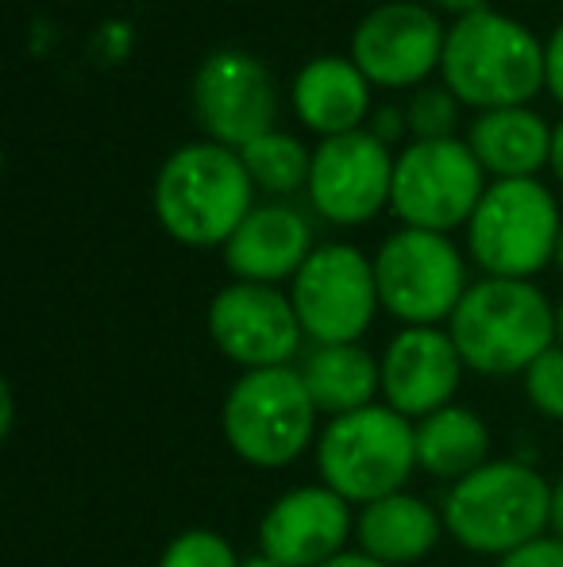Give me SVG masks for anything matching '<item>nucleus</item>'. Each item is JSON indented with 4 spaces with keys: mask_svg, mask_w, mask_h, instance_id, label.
Here are the masks:
<instances>
[{
    "mask_svg": "<svg viewBox=\"0 0 563 567\" xmlns=\"http://www.w3.org/2000/svg\"><path fill=\"white\" fill-rule=\"evenodd\" d=\"M256 209V182L225 143H186L155 178L158 225L186 247H217Z\"/></svg>",
    "mask_w": 563,
    "mask_h": 567,
    "instance_id": "1",
    "label": "nucleus"
},
{
    "mask_svg": "<svg viewBox=\"0 0 563 567\" xmlns=\"http://www.w3.org/2000/svg\"><path fill=\"white\" fill-rule=\"evenodd\" d=\"M463 367L479 374H525L549 348H556V309L533 282L482 278L467 286L448 321Z\"/></svg>",
    "mask_w": 563,
    "mask_h": 567,
    "instance_id": "2",
    "label": "nucleus"
},
{
    "mask_svg": "<svg viewBox=\"0 0 563 567\" xmlns=\"http://www.w3.org/2000/svg\"><path fill=\"white\" fill-rule=\"evenodd\" d=\"M440 74L463 105L521 109L544 85V47L518 20L479 8L448 31Z\"/></svg>",
    "mask_w": 563,
    "mask_h": 567,
    "instance_id": "3",
    "label": "nucleus"
},
{
    "mask_svg": "<svg viewBox=\"0 0 563 567\" xmlns=\"http://www.w3.org/2000/svg\"><path fill=\"white\" fill-rule=\"evenodd\" d=\"M552 483L518 460H490L444 498V533L479 556H510L549 533Z\"/></svg>",
    "mask_w": 563,
    "mask_h": 567,
    "instance_id": "4",
    "label": "nucleus"
},
{
    "mask_svg": "<svg viewBox=\"0 0 563 567\" xmlns=\"http://www.w3.org/2000/svg\"><path fill=\"white\" fill-rule=\"evenodd\" d=\"M417 467V429L390 405L344 413L324 425L316 441V471L344 502L371 506L409 483Z\"/></svg>",
    "mask_w": 563,
    "mask_h": 567,
    "instance_id": "5",
    "label": "nucleus"
},
{
    "mask_svg": "<svg viewBox=\"0 0 563 567\" xmlns=\"http://www.w3.org/2000/svg\"><path fill=\"white\" fill-rule=\"evenodd\" d=\"M228 449L251 467H285L313 444L316 405L298 367L243 371L220 410Z\"/></svg>",
    "mask_w": 563,
    "mask_h": 567,
    "instance_id": "6",
    "label": "nucleus"
},
{
    "mask_svg": "<svg viewBox=\"0 0 563 567\" xmlns=\"http://www.w3.org/2000/svg\"><path fill=\"white\" fill-rule=\"evenodd\" d=\"M560 209L556 197L536 178H502L482 194L471 225L467 247L475 262L490 278H529L556 259L560 244Z\"/></svg>",
    "mask_w": 563,
    "mask_h": 567,
    "instance_id": "7",
    "label": "nucleus"
},
{
    "mask_svg": "<svg viewBox=\"0 0 563 567\" xmlns=\"http://www.w3.org/2000/svg\"><path fill=\"white\" fill-rule=\"evenodd\" d=\"M375 282L383 309L406 321V329H436V321H451L463 301L467 270L448 236L402 228L378 247Z\"/></svg>",
    "mask_w": 563,
    "mask_h": 567,
    "instance_id": "8",
    "label": "nucleus"
},
{
    "mask_svg": "<svg viewBox=\"0 0 563 567\" xmlns=\"http://www.w3.org/2000/svg\"><path fill=\"white\" fill-rule=\"evenodd\" d=\"M482 194V163L463 140H417L394 163L390 209L409 228L448 236L471 225Z\"/></svg>",
    "mask_w": 563,
    "mask_h": 567,
    "instance_id": "9",
    "label": "nucleus"
},
{
    "mask_svg": "<svg viewBox=\"0 0 563 567\" xmlns=\"http://www.w3.org/2000/svg\"><path fill=\"white\" fill-rule=\"evenodd\" d=\"M290 301L301 332L316 343H359L375 321L378 282L375 262L352 244H324L293 278Z\"/></svg>",
    "mask_w": 563,
    "mask_h": 567,
    "instance_id": "10",
    "label": "nucleus"
},
{
    "mask_svg": "<svg viewBox=\"0 0 563 567\" xmlns=\"http://www.w3.org/2000/svg\"><path fill=\"white\" fill-rule=\"evenodd\" d=\"M194 113L212 143L243 151L274 132L279 90L271 70L248 51H212L194 78Z\"/></svg>",
    "mask_w": 563,
    "mask_h": 567,
    "instance_id": "11",
    "label": "nucleus"
},
{
    "mask_svg": "<svg viewBox=\"0 0 563 567\" xmlns=\"http://www.w3.org/2000/svg\"><path fill=\"white\" fill-rule=\"evenodd\" d=\"M390 147L375 132L332 135L313 151L309 166V202L332 225H363L383 205H390L394 189Z\"/></svg>",
    "mask_w": 563,
    "mask_h": 567,
    "instance_id": "12",
    "label": "nucleus"
},
{
    "mask_svg": "<svg viewBox=\"0 0 563 567\" xmlns=\"http://www.w3.org/2000/svg\"><path fill=\"white\" fill-rule=\"evenodd\" d=\"M209 337L243 371H267V367H290L305 332L298 309L282 290L232 282L212 298Z\"/></svg>",
    "mask_w": 563,
    "mask_h": 567,
    "instance_id": "13",
    "label": "nucleus"
},
{
    "mask_svg": "<svg viewBox=\"0 0 563 567\" xmlns=\"http://www.w3.org/2000/svg\"><path fill=\"white\" fill-rule=\"evenodd\" d=\"M444 28L425 4L390 0L359 20L352 35V62L371 85H421L444 59Z\"/></svg>",
    "mask_w": 563,
    "mask_h": 567,
    "instance_id": "14",
    "label": "nucleus"
},
{
    "mask_svg": "<svg viewBox=\"0 0 563 567\" xmlns=\"http://www.w3.org/2000/svg\"><path fill=\"white\" fill-rule=\"evenodd\" d=\"M352 502L329 486H293L267 506L259 522V553L282 567H324L355 533Z\"/></svg>",
    "mask_w": 563,
    "mask_h": 567,
    "instance_id": "15",
    "label": "nucleus"
},
{
    "mask_svg": "<svg viewBox=\"0 0 563 567\" xmlns=\"http://www.w3.org/2000/svg\"><path fill=\"white\" fill-rule=\"evenodd\" d=\"M378 363L386 405L409 421H425L428 413L451 405L463 379V355L440 329H402Z\"/></svg>",
    "mask_w": 563,
    "mask_h": 567,
    "instance_id": "16",
    "label": "nucleus"
},
{
    "mask_svg": "<svg viewBox=\"0 0 563 567\" xmlns=\"http://www.w3.org/2000/svg\"><path fill=\"white\" fill-rule=\"evenodd\" d=\"M313 228L290 205H259L225 244V262L240 282L274 286L298 278L313 255Z\"/></svg>",
    "mask_w": 563,
    "mask_h": 567,
    "instance_id": "17",
    "label": "nucleus"
},
{
    "mask_svg": "<svg viewBox=\"0 0 563 567\" xmlns=\"http://www.w3.org/2000/svg\"><path fill=\"white\" fill-rule=\"evenodd\" d=\"M293 109L309 132L332 135L359 132V124L371 113V82L363 70L336 54L313 59L293 78Z\"/></svg>",
    "mask_w": 563,
    "mask_h": 567,
    "instance_id": "18",
    "label": "nucleus"
},
{
    "mask_svg": "<svg viewBox=\"0 0 563 567\" xmlns=\"http://www.w3.org/2000/svg\"><path fill=\"white\" fill-rule=\"evenodd\" d=\"M440 533H444V517L436 514L428 502L406 491L371 502V506H363L359 517H355L359 553L375 556V560H383L390 567L425 560L436 548V540H440Z\"/></svg>",
    "mask_w": 563,
    "mask_h": 567,
    "instance_id": "19",
    "label": "nucleus"
},
{
    "mask_svg": "<svg viewBox=\"0 0 563 567\" xmlns=\"http://www.w3.org/2000/svg\"><path fill=\"white\" fill-rule=\"evenodd\" d=\"M298 371L316 413H329V417L367 410L383 390V363L359 343H316Z\"/></svg>",
    "mask_w": 563,
    "mask_h": 567,
    "instance_id": "20",
    "label": "nucleus"
},
{
    "mask_svg": "<svg viewBox=\"0 0 563 567\" xmlns=\"http://www.w3.org/2000/svg\"><path fill=\"white\" fill-rule=\"evenodd\" d=\"M467 147L482 163V171L502 178H533L552 158V127L536 113L521 109H490L475 116L467 132Z\"/></svg>",
    "mask_w": 563,
    "mask_h": 567,
    "instance_id": "21",
    "label": "nucleus"
},
{
    "mask_svg": "<svg viewBox=\"0 0 563 567\" xmlns=\"http://www.w3.org/2000/svg\"><path fill=\"white\" fill-rule=\"evenodd\" d=\"M417 467H425L432 478L456 486L459 478L475 475L490 463V433L487 421L471 413L467 405H444L417 421Z\"/></svg>",
    "mask_w": 563,
    "mask_h": 567,
    "instance_id": "22",
    "label": "nucleus"
},
{
    "mask_svg": "<svg viewBox=\"0 0 563 567\" xmlns=\"http://www.w3.org/2000/svg\"><path fill=\"white\" fill-rule=\"evenodd\" d=\"M243 166H248L251 182L267 194H293V189L309 186V166L313 155L305 151V143L298 135L285 132H267L256 143L240 151Z\"/></svg>",
    "mask_w": 563,
    "mask_h": 567,
    "instance_id": "23",
    "label": "nucleus"
},
{
    "mask_svg": "<svg viewBox=\"0 0 563 567\" xmlns=\"http://www.w3.org/2000/svg\"><path fill=\"white\" fill-rule=\"evenodd\" d=\"M158 567H243L236 548L212 529H186L163 548Z\"/></svg>",
    "mask_w": 563,
    "mask_h": 567,
    "instance_id": "24",
    "label": "nucleus"
},
{
    "mask_svg": "<svg viewBox=\"0 0 563 567\" xmlns=\"http://www.w3.org/2000/svg\"><path fill=\"white\" fill-rule=\"evenodd\" d=\"M456 93L448 85H421L409 101L406 116L417 140H451L456 127Z\"/></svg>",
    "mask_w": 563,
    "mask_h": 567,
    "instance_id": "25",
    "label": "nucleus"
},
{
    "mask_svg": "<svg viewBox=\"0 0 563 567\" xmlns=\"http://www.w3.org/2000/svg\"><path fill=\"white\" fill-rule=\"evenodd\" d=\"M525 394L541 417L563 421V343L549 348L525 371Z\"/></svg>",
    "mask_w": 563,
    "mask_h": 567,
    "instance_id": "26",
    "label": "nucleus"
},
{
    "mask_svg": "<svg viewBox=\"0 0 563 567\" xmlns=\"http://www.w3.org/2000/svg\"><path fill=\"white\" fill-rule=\"evenodd\" d=\"M498 567H563V540H556L549 533V537L533 540V545L518 548V553L502 556Z\"/></svg>",
    "mask_w": 563,
    "mask_h": 567,
    "instance_id": "27",
    "label": "nucleus"
},
{
    "mask_svg": "<svg viewBox=\"0 0 563 567\" xmlns=\"http://www.w3.org/2000/svg\"><path fill=\"white\" fill-rule=\"evenodd\" d=\"M544 85H549L552 97L563 105V23L552 31L549 47H544Z\"/></svg>",
    "mask_w": 563,
    "mask_h": 567,
    "instance_id": "28",
    "label": "nucleus"
},
{
    "mask_svg": "<svg viewBox=\"0 0 563 567\" xmlns=\"http://www.w3.org/2000/svg\"><path fill=\"white\" fill-rule=\"evenodd\" d=\"M371 132H375L383 143H390L394 135H402V113L398 109H383V113L375 116V124H371Z\"/></svg>",
    "mask_w": 563,
    "mask_h": 567,
    "instance_id": "29",
    "label": "nucleus"
},
{
    "mask_svg": "<svg viewBox=\"0 0 563 567\" xmlns=\"http://www.w3.org/2000/svg\"><path fill=\"white\" fill-rule=\"evenodd\" d=\"M549 533L563 540V478L552 483V509H549Z\"/></svg>",
    "mask_w": 563,
    "mask_h": 567,
    "instance_id": "30",
    "label": "nucleus"
},
{
    "mask_svg": "<svg viewBox=\"0 0 563 567\" xmlns=\"http://www.w3.org/2000/svg\"><path fill=\"white\" fill-rule=\"evenodd\" d=\"M324 567H390V564L375 560V556H367V553H340L336 560H329Z\"/></svg>",
    "mask_w": 563,
    "mask_h": 567,
    "instance_id": "31",
    "label": "nucleus"
},
{
    "mask_svg": "<svg viewBox=\"0 0 563 567\" xmlns=\"http://www.w3.org/2000/svg\"><path fill=\"white\" fill-rule=\"evenodd\" d=\"M552 171H556V178L563 182V120L556 124V132H552Z\"/></svg>",
    "mask_w": 563,
    "mask_h": 567,
    "instance_id": "32",
    "label": "nucleus"
},
{
    "mask_svg": "<svg viewBox=\"0 0 563 567\" xmlns=\"http://www.w3.org/2000/svg\"><path fill=\"white\" fill-rule=\"evenodd\" d=\"M432 4L448 8V12H459V16H471V12H479V8H482V0H432Z\"/></svg>",
    "mask_w": 563,
    "mask_h": 567,
    "instance_id": "33",
    "label": "nucleus"
},
{
    "mask_svg": "<svg viewBox=\"0 0 563 567\" xmlns=\"http://www.w3.org/2000/svg\"><path fill=\"white\" fill-rule=\"evenodd\" d=\"M243 567H282V564H274L271 556L256 553V556H248V560H243Z\"/></svg>",
    "mask_w": 563,
    "mask_h": 567,
    "instance_id": "34",
    "label": "nucleus"
},
{
    "mask_svg": "<svg viewBox=\"0 0 563 567\" xmlns=\"http://www.w3.org/2000/svg\"><path fill=\"white\" fill-rule=\"evenodd\" d=\"M556 337L563 343V301H560V309H556Z\"/></svg>",
    "mask_w": 563,
    "mask_h": 567,
    "instance_id": "35",
    "label": "nucleus"
},
{
    "mask_svg": "<svg viewBox=\"0 0 563 567\" xmlns=\"http://www.w3.org/2000/svg\"><path fill=\"white\" fill-rule=\"evenodd\" d=\"M556 262H560V270H563V228H560V244H556Z\"/></svg>",
    "mask_w": 563,
    "mask_h": 567,
    "instance_id": "36",
    "label": "nucleus"
}]
</instances>
